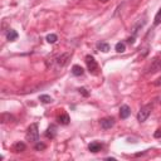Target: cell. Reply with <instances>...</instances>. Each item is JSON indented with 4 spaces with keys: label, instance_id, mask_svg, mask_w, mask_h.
Returning <instances> with one entry per match:
<instances>
[{
    "label": "cell",
    "instance_id": "cell-12",
    "mask_svg": "<svg viewBox=\"0 0 161 161\" xmlns=\"http://www.w3.org/2000/svg\"><path fill=\"white\" fill-rule=\"evenodd\" d=\"M2 122L3 123H6V122H13V121H15V119H14V116H12L10 113H2Z\"/></svg>",
    "mask_w": 161,
    "mask_h": 161
},
{
    "label": "cell",
    "instance_id": "cell-13",
    "mask_svg": "<svg viewBox=\"0 0 161 161\" xmlns=\"http://www.w3.org/2000/svg\"><path fill=\"white\" fill-rule=\"evenodd\" d=\"M69 116L67 115V113H62L60 116H58V122L60 123V125H68L69 123Z\"/></svg>",
    "mask_w": 161,
    "mask_h": 161
},
{
    "label": "cell",
    "instance_id": "cell-6",
    "mask_svg": "<svg viewBox=\"0 0 161 161\" xmlns=\"http://www.w3.org/2000/svg\"><path fill=\"white\" fill-rule=\"evenodd\" d=\"M145 23H146V15H144V16H142V19H138V21H137V23L132 27V34L135 35V34L137 33V30L145 25Z\"/></svg>",
    "mask_w": 161,
    "mask_h": 161
},
{
    "label": "cell",
    "instance_id": "cell-24",
    "mask_svg": "<svg viewBox=\"0 0 161 161\" xmlns=\"http://www.w3.org/2000/svg\"><path fill=\"white\" fill-rule=\"evenodd\" d=\"M154 136H155L156 138H160V137H161V130H157V131L155 132V135H154Z\"/></svg>",
    "mask_w": 161,
    "mask_h": 161
},
{
    "label": "cell",
    "instance_id": "cell-18",
    "mask_svg": "<svg viewBox=\"0 0 161 161\" xmlns=\"http://www.w3.org/2000/svg\"><path fill=\"white\" fill-rule=\"evenodd\" d=\"M39 100L43 102V103H50L53 100H52V97L50 96H48V94H42L40 97H39Z\"/></svg>",
    "mask_w": 161,
    "mask_h": 161
},
{
    "label": "cell",
    "instance_id": "cell-14",
    "mask_svg": "<svg viewBox=\"0 0 161 161\" xmlns=\"http://www.w3.org/2000/svg\"><path fill=\"white\" fill-rule=\"evenodd\" d=\"M72 73H73V76L79 77V76H82V74L84 73V71H83V68L81 66H73L72 67Z\"/></svg>",
    "mask_w": 161,
    "mask_h": 161
},
{
    "label": "cell",
    "instance_id": "cell-15",
    "mask_svg": "<svg viewBox=\"0 0 161 161\" xmlns=\"http://www.w3.org/2000/svg\"><path fill=\"white\" fill-rule=\"evenodd\" d=\"M18 38V33L14 30V29H9V31L6 33V39L8 40H10V42H13V40H15Z\"/></svg>",
    "mask_w": 161,
    "mask_h": 161
},
{
    "label": "cell",
    "instance_id": "cell-3",
    "mask_svg": "<svg viewBox=\"0 0 161 161\" xmlns=\"http://www.w3.org/2000/svg\"><path fill=\"white\" fill-rule=\"evenodd\" d=\"M86 64H87V68L91 73H96V71L98 69V64L94 60V58L92 56H87L86 57Z\"/></svg>",
    "mask_w": 161,
    "mask_h": 161
},
{
    "label": "cell",
    "instance_id": "cell-20",
    "mask_svg": "<svg viewBox=\"0 0 161 161\" xmlns=\"http://www.w3.org/2000/svg\"><path fill=\"white\" fill-rule=\"evenodd\" d=\"M58 40V37L56 35V34H49L48 37H47V42L48 43H50V44H53V43H56Z\"/></svg>",
    "mask_w": 161,
    "mask_h": 161
},
{
    "label": "cell",
    "instance_id": "cell-2",
    "mask_svg": "<svg viewBox=\"0 0 161 161\" xmlns=\"http://www.w3.org/2000/svg\"><path fill=\"white\" fill-rule=\"evenodd\" d=\"M150 113H151V106L150 104H146V106L141 107V110L137 113V121L138 122H145L148 119Z\"/></svg>",
    "mask_w": 161,
    "mask_h": 161
},
{
    "label": "cell",
    "instance_id": "cell-8",
    "mask_svg": "<svg viewBox=\"0 0 161 161\" xmlns=\"http://www.w3.org/2000/svg\"><path fill=\"white\" fill-rule=\"evenodd\" d=\"M71 56H72V53H64V54H62L60 57L57 58V63L59 64L60 67H63L64 64L67 63V60H68V58H69Z\"/></svg>",
    "mask_w": 161,
    "mask_h": 161
},
{
    "label": "cell",
    "instance_id": "cell-4",
    "mask_svg": "<svg viewBox=\"0 0 161 161\" xmlns=\"http://www.w3.org/2000/svg\"><path fill=\"white\" fill-rule=\"evenodd\" d=\"M160 69H161V57H157V58H155L152 60L151 64H150V67H148L146 73H155V72H157Z\"/></svg>",
    "mask_w": 161,
    "mask_h": 161
},
{
    "label": "cell",
    "instance_id": "cell-9",
    "mask_svg": "<svg viewBox=\"0 0 161 161\" xmlns=\"http://www.w3.org/2000/svg\"><path fill=\"white\" fill-rule=\"evenodd\" d=\"M88 148H90L91 152H98V151H101V150H102V144H100L97 141L91 142L90 146H88Z\"/></svg>",
    "mask_w": 161,
    "mask_h": 161
},
{
    "label": "cell",
    "instance_id": "cell-10",
    "mask_svg": "<svg viewBox=\"0 0 161 161\" xmlns=\"http://www.w3.org/2000/svg\"><path fill=\"white\" fill-rule=\"evenodd\" d=\"M56 134H57V127H56L54 125H50V126L48 127L47 132H46V136H47L48 138H54Z\"/></svg>",
    "mask_w": 161,
    "mask_h": 161
},
{
    "label": "cell",
    "instance_id": "cell-25",
    "mask_svg": "<svg viewBox=\"0 0 161 161\" xmlns=\"http://www.w3.org/2000/svg\"><path fill=\"white\" fill-rule=\"evenodd\" d=\"M134 42H135V40H134V37L128 39V43H131V44H134Z\"/></svg>",
    "mask_w": 161,
    "mask_h": 161
},
{
    "label": "cell",
    "instance_id": "cell-26",
    "mask_svg": "<svg viewBox=\"0 0 161 161\" xmlns=\"http://www.w3.org/2000/svg\"><path fill=\"white\" fill-rule=\"evenodd\" d=\"M101 2H102V3H106V2H107V0H101Z\"/></svg>",
    "mask_w": 161,
    "mask_h": 161
},
{
    "label": "cell",
    "instance_id": "cell-23",
    "mask_svg": "<svg viewBox=\"0 0 161 161\" xmlns=\"http://www.w3.org/2000/svg\"><path fill=\"white\" fill-rule=\"evenodd\" d=\"M154 86H156V87H160V86H161V77H159V78L154 82Z\"/></svg>",
    "mask_w": 161,
    "mask_h": 161
},
{
    "label": "cell",
    "instance_id": "cell-22",
    "mask_svg": "<svg viewBox=\"0 0 161 161\" xmlns=\"http://www.w3.org/2000/svg\"><path fill=\"white\" fill-rule=\"evenodd\" d=\"M78 91H79V93H82L84 96V97H88V96H90V92H87V90H86V88H79Z\"/></svg>",
    "mask_w": 161,
    "mask_h": 161
},
{
    "label": "cell",
    "instance_id": "cell-5",
    "mask_svg": "<svg viewBox=\"0 0 161 161\" xmlns=\"http://www.w3.org/2000/svg\"><path fill=\"white\" fill-rule=\"evenodd\" d=\"M115 125V119L113 117H104V119L101 120V127L104 128V130H108Z\"/></svg>",
    "mask_w": 161,
    "mask_h": 161
},
{
    "label": "cell",
    "instance_id": "cell-1",
    "mask_svg": "<svg viewBox=\"0 0 161 161\" xmlns=\"http://www.w3.org/2000/svg\"><path fill=\"white\" fill-rule=\"evenodd\" d=\"M25 138L30 142H38L39 141V131H38V125L37 123H33V125H30L28 127Z\"/></svg>",
    "mask_w": 161,
    "mask_h": 161
},
{
    "label": "cell",
    "instance_id": "cell-21",
    "mask_svg": "<svg viewBox=\"0 0 161 161\" xmlns=\"http://www.w3.org/2000/svg\"><path fill=\"white\" fill-rule=\"evenodd\" d=\"M44 148H46V145L42 144V142H38L35 145V150H38V151H40V150H44Z\"/></svg>",
    "mask_w": 161,
    "mask_h": 161
},
{
    "label": "cell",
    "instance_id": "cell-19",
    "mask_svg": "<svg viewBox=\"0 0 161 161\" xmlns=\"http://www.w3.org/2000/svg\"><path fill=\"white\" fill-rule=\"evenodd\" d=\"M161 23V8L159 9V12L156 13V15H155V18H154V24L155 25H159Z\"/></svg>",
    "mask_w": 161,
    "mask_h": 161
},
{
    "label": "cell",
    "instance_id": "cell-17",
    "mask_svg": "<svg viewBox=\"0 0 161 161\" xmlns=\"http://www.w3.org/2000/svg\"><path fill=\"white\" fill-rule=\"evenodd\" d=\"M115 48H116V52H119V53H123L126 50V46H125L123 42H119Z\"/></svg>",
    "mask_w": 161,
    "mask_h": 161
},
{
    "label": "cell",
    "instance_id": "cell-16",
    "mask_svg": "<svg viewBox=\"0 0 161 161\" xmlns=\"http://www.w3.org/2000/svg\"><path fill=\"white\" fill-rule=\"evenodd\" d=\"M97 48H98L100 50L104 52V53H107V52L110 50V46L107 44V43H104V42H101V43H98V44H97Z\"/></svg>",
    "mask_w": 161,
    "mask_h": 161
},
{
    "label": "cell",
    "instance_id": "cell-11",
    "mask_svg": "<svg viewBox=\"0 0 161 161\" xmlns=\"http://www.w3.org/2000/svg\"><path fill=\"white\" fill-rule=\"evenodd\" d=\"M24 150H25V144L20 142V141L15 142L14 146H13V151H14V152H23Z\"/></svg>",
    "mask_w": 161,
    "mask_h": 161
},
{
    "label": "cell",
    "instance_id": "cell-7",
    "mask_svg": "<svg viewBox=\"0 0 161 161\" xmlns=\"http://www.w3.org/2000/svg\"><path fill=\"white\" fill-rule=\"evenodd\" d=\"M130 115H131V108L127 104H123L121 108H120V116H121V119H127V117L130 116Z\"/></svg>",
    "mask_w": 161,
    "mask_h": 161
}]
</instances>
